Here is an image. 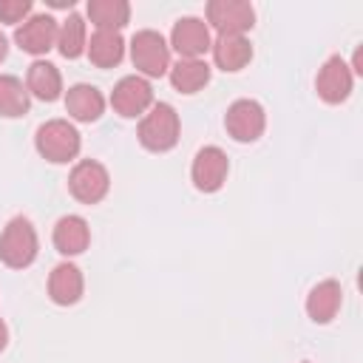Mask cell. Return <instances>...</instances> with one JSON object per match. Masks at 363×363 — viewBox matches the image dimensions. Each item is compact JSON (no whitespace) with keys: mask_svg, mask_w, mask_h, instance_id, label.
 Masks as SVG:
<instances>
[{"mask_svg":"<svg viewBox=\"0 0 363 363\" xmlns=\"http://www.w3.org/2000/svg\"><path fill=\"white\" fill-rule=\"evenodd\" d=\"M37 258V233L28 218L17 216L0 235V261L11 269H23Z\"/></svg>","mask_w":363,"mask_h":363,"instance_id":"obj_1","label":"cell"},{"mask_svg":"<svg viewBox=\"0 0 363 363\" xmlns=\"http://www.w3.org/2000/svg\"><path fill=\"white\" fill-rule=\"evenodd\" d=\"M139 142L142 147L153 150V153H164L179 142V116L167 102L153 105V111L142 119L139 125Z\"/></svg>","mask_w":363,"mask_h":363,"instance_id":"obj_2","label":"cell"},{"mask_svg":"<svg viewBox=\"0 0 363 363\" xmlns=\"http://www.w3.org/2000/svg\"><path fill=\"white\" fill-rule=\"evenodd\" d=\"M34 142H37L40 156H45L48 162H57V164L71 162L79 153V133L65 119H51L45 125H40Z\"/></svg>","mask_w":363,"mask_h":363,"instance_id":"obj_3","label":"cell"},{"mask_svg":"<svg viewBox=\"0 0 363 363\" xmlns=\"http://www.w3.org/2000/svg\"><path fill=\"white\" fill-rule=\"evenodd\" d=\"M130 57H133V65L147 77H162L170 68V51H167L164 37L159 31H150V28L133 34Z\"/></svg>","mask_w":363,"mask_h":363,"instance_id":"obj_4","label":"cell"},{"mask_svg":"<svg viewBox=\"0 0 363 363\" xmlns=\"http://www.w3.org/2000/svg\"><path fill=\"white\" fill-rule=\"evenodd\" d=\"M108 187H111L108 170H105L99 162H94V159L79 162V164L71 170V176H68V190H71V196H74L77 201H82V204H96V201H102L105 193H108Z\"/></svg>","mask_w":363,"mask_h":363,"instance_id":"obj_5","label":"cell"},{"mask_svg":"<svg viewBox=\"0 0 363 363\" xmlns=\"http://www.w3.org/2000/svg\"><path fill=\"white\" fill-rule=\"evenodd\" d=\"M264 108L255 102V99H235L230 108H227V116H224V128L227 133L235 139V142H255L261 133H264Z\"/></svg>","mask_w":363,"mask_h":363,"instance_id":"obj_6","label":"cell"},{"mask_svg":"<svg viewBox=\"0 0 363 363\" xmlns=\"http://www.w3.org/2000/svg\"><path fill=\"white\" fill-rule=\"evenodd\" d=\"M207 20L216 26L218 34H241L255 26V11L244 0H210Z\"/></svg>","mask_w":363,"mask_h":363,"instance_id":"obj_7","label":"cell"},{"mask_svg":"<svg viewBox=\"0 0 363 363\" xmlns=\"http://www.w3.org/2000/svg\"><path fill=\"white\" fill-rule=\"evenodd\" d=\"M227 170H230V162H227L224 150L216 145H207L196 153L190 173H193V184L201 193H216L227 179Z\"/></svg>","mask_w":363,"mask_h":363,"instance_id":"obj_8","label":"cell"},{"mask_svg":"<svg viewBox=\"0 0 363 363\" xmlns=\"http://www.w3.org/2000/svg\"><path fill=\"white\" fill-rule=\"evenodd\" d=\"M153 102V88L142 79V77H122L111 94V105L119 116L133 119L142 111H147V105Z\"/></svg>","mask_w":363,"mask_h":363,"instance_id":"obj_9","label":"cell"},{"mask_svg":"<svg viewBox=\"0 0 363 363\" xmlns=\"http://www.w3.org/2000/svg\"><path fill=\"white\" fill-rule=\"evenodd\" d=\"M170 43L182 54V60H196L199 54H204L210 48V28L199 17H182L173 26Z\"/></svg>","mask_w":363,"mask_h":363,"instance_id":"obj_10","label":"cell"},{"mask_svg":"<svg viewBox=\"0 0 363 363\" xmlns=\"http://www.w3.org/2000/svg\"><path fill=\"white\" fill-rule=\"evenodd\" d=\"M318 96L329 105L343 102L352 94V71L340 57H329L318 74Z\"/></svg>","mask_w":363,"mask_h":363,"instance_id":"obj_11","label":"cell"},{"mask_svg":"<svg viewBox=\"0 0 363 363\" xmlns=\"http://www.w3.org/2000/svg\"><path fill=\"white\" fill-rule=\"evenodd\" d=\"M14 40L28 54H45L57 40V20L48 17V14H34L31 20H26L17 28Z\"/></svg>","mask_w":363,"mask_h":363,"instance_id":"obj_12","label":"cell"},{"mask_svg":"<svg viewBox=\"0 0 363 363\" xmlns=\"http://www.w3.org/2000/svg\"><path fill=\"white\" fill-rule=\"evenodd\" d=\"M48 295L60 306H71L82 298V272L74 264H57L48 275Z\"/></svg>","mask_w":363,"mask_h":363,"instance_id":"obj_13","label":"cell"},{"mask_svg":"<svg viewBox=\"0 0 363 363\" xmlns=\"http://www.w3.org/2000/svg\"><path fill=\"white\" fill-rule=\"evenodd\" d=\"M210 48H213V60L221 71H241L252 60V45L241 34H218V40Z\"/></svg>","mask_w":363,"mask_h":363,"instance_id":"obj_14","label":"cell"},{"mask_svg":"<svg viewBox=\"0 0 363 363\" xmlns=\"http://www.w3.org/2000/svg\"><path fill=\"white\" fill-rule=\"evenodd\" d=\"M88 241H91V233H88V224L85 218L79 216H62L54 227V247L62 252V255H79L88 250Z\"/></svg>","mask_w":363,"mask_h":363,"instance_id":"obj_15","label":"cell"},{"mask_svg":"<svg viewBox=\"0 0 363 363\" xmlns=\"http://www.w3.org/2000/svg\"><path fill=\"white\" fill-rule=\"evenodd\" d=\"M65 108H68V113H71L74 119H79V122H94V119H99V116H102L105 99H102V94H99L94 85L79 82V85L68 88Z\"/></svg>","mask_w":363,"mask_h":363,"instance_id":"obj_16","label":"cell"},{"mask_svg":"<svg viewBox=\"0 0 363 363\" xmlns=\"http://www.w3.org/2000/svg\"><path fill=\"white\" fill-rule=\"evenodd\" d=\"M340 284L337 281H320L312 292H309V298H306V312H309V318L315 320V323H329L335 315H337V309H340Z\"/></svg>","mask_w":363,"mask_h":363,"instance_id":"obj_17","label":"cell"},{"mask_svg":"<svg viewBox=\"0 0 363 363\" xmlns=\"http://www.w3.org/2000/svg\"><path fill=\"white\" fill-rule=\"evenodd\" d=\"M125 40L119 31H96L88 43V57L96 68H113L122 62Z\"/></svg>","mask_w":363,"mask_h":363,"instance_id":"obj_18","label":"cell"},{"mask_svg":"<svg viewBox=\"0 0 363 363\" xmlns=\"http://www.w3.org/2000/svg\"><path fill=\"white\" fill-rule=\"evenodd\" d=\"M26 85L28 91L43 99V102H54L62 91V77L57 71V65L51 62H31L28 65V77H26Z\"/></svg>","mask_w":363,"mask_h":363,"instance_id":"obj_19","label":"cell"},{"mask_svg":"<svg viewBox=\"0 0 363 363\" xmlns=\"http://www.w3.org/2000/svg\"><path fill=\"white\" fill-rule=\"evenodd\" d=\"M170 82L182 94H196L210 82V65L201 60H179L170 68Z\"/></svg>","mask_w":363,"mask_h":363,"instance_id":"obj_20","label":"cell"},{"mask_svg":"<svg viewBox=\"0 0 363 363\" xmlns=\"http://www.w3.org/2000/svg\"><path fill=\"white\" fill-rule=\"evenodd\" d=\"M88 17L99 31H119L130 17V6L125 0H88Z\"/></svg>","mask_w":363,"mask_h":363,"instance_id":"obj_21","label":"cell"},{"mask_svg":"<svg viewBox=\"0 0 363 363\" xmlns=\"http://www.w3.org/2000/svg\"><path fill=\"white\" fill-rule=\"evenodd\" d=\"M28 111V91L17 77H0V116L17 119Z\"/></svg>","mask_w":363,"mask_h":363,"instance_id":"obj_22","label":"cell"},{"mask_svg":"<svg viewBox=\"0 0 363 363\" xmlns=\"http://www.w3.org/2000/svg\"><path fill=\"white\" fill-rule=\"evenodd\" d=\"M57 43H60V54L68 60H74L85 51V23L79 14H68L62 28L57 31Z\"/></svg>","mask_w":363,"mask_h":363,"instance_id":"obj_23","label":"cell"},{"mask_svg":"<svg viewBox=\"0 0 363 363\" xmlns=\"http://www.w3.org/2000/svg\"><path fill=\"white\" fill-rule=\"evenodd\" d=\"M31 11V0H0V23H20Z\"/></svg>","mask_w":363,"mask_h":363,"instance_id":"obj_24","label":"cell"},{"mask_svg":"<svg viewBox=\"0 0 363 363\" xmlns=\"http://www.w3.org/2000/svg\"><path fill=\"white\" fill-rule=\"evenodd\" d=\"M6 343H9V329H6V323L0 320V352L6 349Z\"/></svg>","mask_w":363,"mask_h":363,"instance_id":"obj_25","label":"cell"},{"mask_svg":"<svg viewBox=\"0 0 363 363\" xmlns=\"http://www.w3.org/2000/svg\"><path fill=\"white\" fill-rule=\"evenodd\" d=\"M6 54H9V43H6V37L0 34V62L6 60Z\"/></svg>","mask_w":363,"mask_h":363,"instance_id":"obj_26","label":"cell"}]
</instances>
